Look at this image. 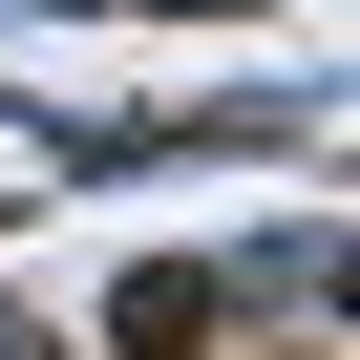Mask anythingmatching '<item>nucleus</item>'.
I'll return each instance as SVG.
<instances>
[{"label": "nucleus", "instance_id": "obj_1", "mask_svg": "<svg viewBox=\"0 0 360 360\" xmlns=\"http://www.w3.org/2000/svg\"><path fill=\"white\" fill-rule=\"evenodd\" d=\"M212 318H233L212 276H127V297H106V339H127V360H169V339H212Z\"/></svg>", "mask_w": 360, "mask_h": 360}, {"label": "nucleus", "instance_id": "obj_2", "mask_svg": "<svg viewBox=\"0 0 360 360\" xmlns=\"http://www.w3.org/2000/svg\"><path fill=\"white\" fill-rule=\"evenodd\" d=\"M0 360H64V339H43V318H0Z\"/></svg>", "mask_w": 360, "mask_h": 360}]
</instances>
